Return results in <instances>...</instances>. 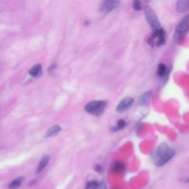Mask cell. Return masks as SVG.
Segmentation results:
<instances>
[{
    "label": "cell",
    "instance_id": "d6986e66",
    "mask_svg": "<svg viewBox=\"0 0 189 189\" xmlns=\"http://www.w3.org/2000/svg\"><path fill=\"white\" fill-rule=\"evenodd\" d=\"M95 171H98V172H101V171H102V167H101V166H99V165H98V166H96V167H95Z\"/></svg>",
    "mask_w": 189,
    "mask_h": 189
},
{
    "label": "cell",
    "instance_id": "6da1fadb",
    "mask_svg": "<svg viewBox=\"0 0 189 189\" xmlns=\"http://www.w3.org/2000/svg\"><path fill=\"white\" fill-rule=\"evenodd\" d=\"M174 154L175 151L174 149L170 148L167 144H162L154 153L153 160L156 166L161 167L171 160Z\"/></svg>",
    "mask_w": 189,
    "mask_h": 189
},
{
    "label": "cell",
    "instance_id": "5b68a950",
    "mask_svg": "<svg viewBox=\"0 0 189 189\" xmlns=\"http://www.w3.org/2000/svg\"><path fill=\"white\" fill-rule=\"evenodd\" d=\"M145 15L148 25L151 27V29L153 30V31H157V30L162 28L161 26H160V21L157 18V15L149 6H146Z\"/></svg>",
    "mask_w": 189,
    "mask_h": 189
},
{
    "label": "cell",
    "instance_id": "277c9868",
    "mask_svg": "<svg viewBox=\"0 0 189 189\" xmlns=\"http://www.w3.org/2000/svg\"><path fill=\"white\" fill-rule=\"evenodd\" d=\"M148 43L151 47H160L166 43V33L163 28L153 32L151 36L148 38Z\"/></svg>",
    "mask_w": 189,
    "mask_h": 189
},
{
    "label": "cell",
    "instance_id": "4fadbf2b",
    "mask_svg": "<svg viewBox=\"0 0 189 189\" xmlns=\"http://www.w3.org/2000/svg\"><path fill=\"white\" fill-rule=\"evenodd\" d=\"M41 66L40 64H37V65L34 66L31 70H30V75L33 77H38L41 75Z\"/></svg>",
    "mask_w": 189,
    "mask_h": 189
},
{
    "label": "cell",
    "instance_id": "7c38bea8",
    "mask_svg": "<svg viewBox=\"0 0 189 189\" xmlns=\"http://www.w3.org/2000/svg\"><path fill=\"white\" fill-rule=\"evenodd\" d=\"M157 75L160 78H163L165 75H166L167 73V68L166 64H163V63H160V64H158L157 66Z\"/></svg>",
    "mask_w": 189,
    "mask_h": 189
},
{
    "label": "cell",
    "instance_id": "9c48e42d",
    "mask_svg": "<svg viewBox=\"0 0 189 189\" xmlns=\"http://www.w3.org/2000/svg\"><path fill=\"white\" fill-rule=\"evenodd\" d=\"M49 160L50 158L48 155L43 156L42 158L40 160L39 164L38 165V167H37L36 168V174H38V173L41 172V171L47 166V165L49 163Z\"/></svg>",
    "mask_w": 189,
    "mask_h": 189
},
{
    "label": "cell",
    "instance_id": "52a82bcc",
    "mask_svg": "<svg viewBox=\"0 0 189 189\" xmlns=\"http://www.w3.org/2000/svg\"><path fill=\"white\" fill-rule=\"evenodd\" d=\"M119 2L117 1H106L101 5V11L104 13H109L116 8Z\"/></svg>",
    "mask_w": 189,
    "mask_h": 189
},
{
    "label": "cell",
    "instance_id": "30bf717a",
    "mask_svg": "<svg viewBox=\"0 0 189 189\" xmlns=\"http://www.w3.org/2000/svg\"><path fill=\"white\" fill-rule=\"evenodd\" d=\"M189 1H179L177 3V11L179 13H184L188 10Z\"/></svg>",
    "mask_w": 189,
    "mask_h": 189
},
{
    "label": "cell",
    "instance_id": "ac0fdd59",
    "mask_svg": "<svg viewBox=\"0 0 189 189\" xmlns=\"http://www.w3.org/2000/svg\"><path fill=\"white\" fill-rule=\"evenodd\" d=\"M126 126V122L124 121V120H120L117 124V126H116L115 129L116 130H119L122 129L124 126Z\"/></svg>",
    "mask_w": 189,
    "mask_h": 189
},
{
    "label": "cell",
    "instance_id": "5bb4252c",
    "mask_svg": "<svg viewBox=\"0 0 189 189\" xmlns=\"http://www.w3.org/2000/svg\"><path fill=\"white\" fill-rule=\"evenodd\" d=\"M151 95H152V92L151 91H148L144 93L139 98V103L140 104H145L150 99Z\"/></svg>",
    "mask_w": 189,
    "mask_h": 189
},
{
    "label": "cell",
    "instance_id": "8992f818",
    "mask_svg": "<svg viewBox=\"0 0 189 189\" xmlns=\"http://www.w3.org/2000/svg\"><path fill=\"white\" fill-rule=\"evenodd\" d=\"M133 102H134V99L132 98H126L124 99H123L122 101L120 102V104H118L117 107V111L118 112H122L126 111L128 109H129L131 107V106L132 105Z\"/></svg>",
    "mask_w": 189,
    "mask_h": 189
},
{
    "label": "cell",
    "instance_id": "8fae6325",
    "mask_svg": "<svg viewBox=\"0 0 189 189\" xmlns=\"http://www.w3.org/2000/svg\"><path fill=\"white\" fill-rule=\"evenodd\" d=\"M24 180H25L24 177H18V178L15 179V180H13V181L8 185V188L10 189L17 188H18L21 184H22L23 182H24Z\"/></svg>",
    "mask_w": 189,
    "mask_h": 189
},
{
    "label": "cell",
    "instance_id": "e0dca14e",
    "mask_svg": "<svg viewBox=\"0 0 189 189\" xmlns=\"http://www.w3.org/2000/svg\"><path fill=\"white\" fill-rule=\"evenodd\" d=\"M132 7L133 9L136 11H139L141 10V5H140V2L139 1H134Z\"/></svg>",
    "mask_w": 189,
    "mask_h": 189
},
{
    "label": "cell",
    "instance_id": "9a60e30c",
    "mask_svg": "<svg viewBox=\"0 0 189 189\" xmlns=\"http://www.w3.org/2000/svg\"><path fill=\"white\" fill-rule=\"evenodd\" d=\"M113 169L117 173H121L125 170V165L121 162H116L113 166Z\"/></svg>",
    "mask_w": 189,
    "mask_h": 189
},
{
    "label": "cell",
    "instance_id": "ba28073f",
    "mask_svg": "<svg viewBox=\"0 0 189 189\" xmlns=\"http://www.w3.org/2000/svg\"><path fill=\"white\" fill-rule=\"evenodd\" d=\"M85 189H107V185L103 181L98 183L96 180H93L87 183Z\"/></svg>",
    "mask_w": 189,
    "mask_h": 189
},
{
    "label": "cell",
    "instance_id": "2e32d148",
    "mask_svg": "<svg viewBox=\"0 0 189 189\" xmlns=\"http://www.w3.org/2000/svg\"><path fill=\"white\" fill-rule=\"evenodd\" d=\"M61 130V128H60L58 126H54L51 127L47 132V137H51V136H53L55 134H58V132Z\"/></svg>",
    "mask_w": 189,
    "mask_h": 189
},
{
    "label": "cell",
    "instance_id": "7a4b0ae2",
    "mask_svg": "<svg viewBox=\"0 0 189 189\" xmlns=\"http://www.w3.org/2000/svg\"><path fill=\"white\" fill-rule=\"evenodd\" d=\"M189 31V15H186L180 20L174 32V39L177 43L183 41Z\"/></svg>",
    "mask_w": 189,
    "mask_h": 189
},
{
    "label": "cell",
    "instance_id": "44dd1931",
    "mask_svg": "<svg viewBox=\"0 0 189 189\" xmlns=\"http://www.w3.org/2000/svg\"><path fill=\"white\" fill-rule=\"evenodd\" d=\"M35 183H36L35 180H33V182L31 181V183H30V184H29V185H35Z\"/></svg>",
    "mask_w": 189,
    "mask_h": 189
},
{
    "label": "cell",
    "instance_id": "ffe728a7",
    "mask_svg": "<svg viewBox=\"0 0 189 189\" xmlns=\"http://www.w3.org/2000/svg\"><path fill=\"white\" fill-rule=\"evenodd\" d=\"M181 181L185 183H189V177H185V178L181 179Z\"/></svg>",
    "mask_w": 189,
    "mask_h": 189
},
{
    "label": "cell",
    "instance_id": "3957f363",
    "mask_svg": "<svg viewBox=\"0 0 189 189\" xmlns=\"http://www.w3.org/2000/svg\"><path fill=\"white\" fill-rule=\"evenodd\" d=\"M107 106V102L104 101H91L85 107L86 111L94 115L99 116L104 112Z\"/></svg>",
    "mask_w": 189,
    "mask_h": 189
}]
</instances>
